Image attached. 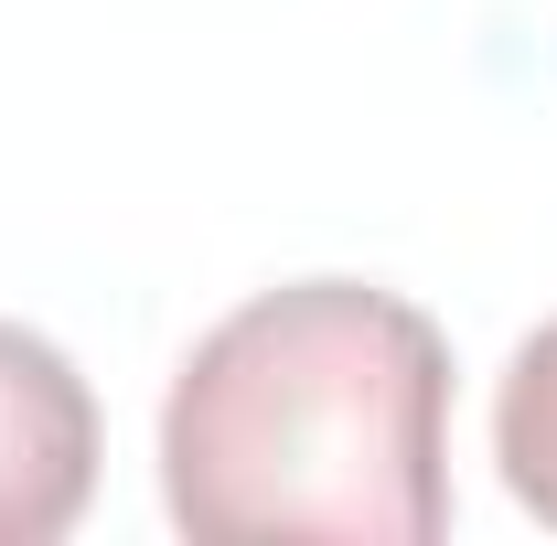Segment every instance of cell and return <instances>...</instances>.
Returning <instances> with one entry per match:
<instances>
[{
	"instance_id": "obj_3",
	"label": "cell",
	"mask_w": 557,
	"mask_h": 546,
	"mask_svg": "<svg viewBox=\"0 0 557 546\" xmlns=\"http://www.w3.org/2000/svg\"><path fill=\"white\" fill-rule=\"evenodd\" d=\"M493 461H504V493L557 525V311L515 343L504 386H493Z\"/></svg>"
},
{
	"instance_id": "obj_2",
	"label": "cell",
	"mask_w": 557,
	"mask_h": 546,
	"mask_svg": "<svg viewBox=\"0 0 557 546\" xmlns=\"http://www.w3.org/2000/svg\"><path fill=\"white\" fill-rule=\"evenodd\" d=\"M97 397L65 343L0 322V546H54L75 536L97 493Z\"/></svg>"
},
{
	"instance_id": "obj_1",
	"label": "cell",
	"mask_w": 557,
	"mask_h": 546,
	"mask_svg": "<svg viewBox=\"0 0 557 546\" xmlns=\"http://www.w3.org/2000/svg\"><path fill=\"white\" fill-rule=\"evenodd\" d=\"M161 504L194 546H429L450 525V343L375 278H289L161 397Z\"/></svg>"
}]
</instances>
